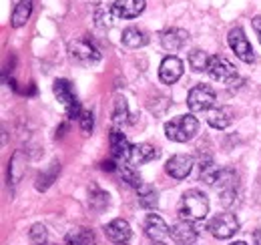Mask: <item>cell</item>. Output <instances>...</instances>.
<instances>
[{
    "label": "cell",
    "instance_id": "6da1fadb",
    "mask_svg": "<svg viewBox=\"0 0 261 245\" xmlns=\"http://www.w3.org/2000/svg\"><path fill=\"white\" fill-rule=\"evenodd\" d=\"M209 213V199L203 191L199 189H189L183 193L181 203H179V217L181 221H203Z\"/></svg>",
    "mask_w": 261,
    "mask_h": 245
},
{
    "label": "cell",
    "instance_id": "7a4b0ae2",
    "mask_svg": "<svg viewBox=\"0 0 261 245\" xmlns=\"http://www.w3.org/2000/svg\"><path fill=\"white\" fill-rule=\"evenodd\" d=\"M197 133H199V121L193 115H181L165 122V135L169 141H175V143H187Z\"/></svg>",
    "mask_w": 261,
    "mask_h": 245
},
{
    "label": "cell",
    "instance_id": "3957f363",
    "mask_svg": "<svg viewBox=\"0 0 261 245\" xmlns=\"http://www.w3.org/2000/svg\"><path fill=\"white\" fill-rule=\"evenodd\" d=\"M68 57L72 62L81 64V66H95L100 61V53L98 48L87 38H76L68 42Z\"/></svg>",
    "mask_w": 261,
    "mask_h": 245
},
{
    "label": "cell",
    "instance_id": "277c9868",
    "mask_svg": "<svg viewBox=\"0 0 261 245\" xmlns=\"http://www.w3.org/2000/svg\"><path fill=\"white\" fill-rule=\"evenodd\" d=\"M215 189L221 193V203H223L225 207L235 205V201H237V197H239V177H237V171L231 169V167L221 169L219 179H217V183H215Z\"/></svg>",
    "mask_w": 261,
    "mask_h": 245
},
{
    "label": "cell",
    "instance_id": "5b68a950",
    "mask_svg": "<svg viewBox=\"0 0 261 245\" xmlns=\"http://www.w3.org/2000/svg\"><path fill=\"white\" fill-rule=\"evenodd\" d=\"M53 91H55V96L59 99V103L65 107L68 119H79L81 113H83V109H81V103H79L76 94L72 91L70 83L66 79H57L55 85H53Z\"/></svg>",
    "mask_w": 261,
    "mask_h": 245
},
{
    "label": "cell",
    "instance_id": "8992f818",
    "mask_svg": "<svg viewBox=\"0 0 261 245\" xmlns=\"http://www.w3.org/2000/svg\"><path fill=\"white\" fill-rule=\"evenodd\" d=\"M207 231L217 239H229L239 231V221L233 213H219L207 223Z\"/></svg>",
    "mask_w": 261,
    "mask_h": 245
},
{
    "label": "cell",
    "instance_id": "52a82bcc",
    "mask_svg": "<svg viewBox=\"0 0 261 245\" xmlns=\"http://www.w3.org/2000/svg\"><path fill=\"white\" fill-rule=\"evenodd\" d=\"M227 42H229V46H231V51L235 53V57H237L239 61H243V62L255 61L253 46H251V42L247 40V36H245V32H243L241 27H235V29L229 31Z\"/></svg>",
    "mask_w": 261,
    "mask_h": 245
},
{
    "label": "cell",
    "instance_id": "ba28073f",
    "mask_svg": "<svg viewBox=\"0 0 261 245\" xmlns=\"http://www.w3.org/2000/svg\"><path fill=\"white\" fill-rule=\"evenodd\" d=\"M207 72H209L211 79H215V81H219V83H225V85H233V83L239 79L235 66H233L225 57H219V55H215V57L209 59Z\"/></svg>",
    "mask_w": 261,
    "mask_h": 245
},
{
    "label": "cell",
    "instance_id": "9c48e42d",
    "mask_svg": "<svg viewBox=\"0 0 261 245\" xmlns=\"http://www.w3.org/2000/svg\"><path fill=\"white\" fill-rule=\"evenodd\" d=\"M187 105L193 113L209 111L215 105V91L209 85H197L187 94Z\"/></svg>",
    "mask_w": 261,
    "mask_h": 245
},
{
    "label": "cell",
    "instance_id": "30bf717a",
    "mask_svg": "<svg viewBox=\"0 0 261 245\" xmlns=\"http://www.w3.org/2000/svg\"><path fill=\"white\" fill-rule=\"evenodd\" d=\"M193 157L191 155H185V153H177L173 155L167 163H165V171L167 175H171L173 179H185L189 177V173L193 171Z\"/></svg>",
    "mask_w": 261,
    "mask_h": 245
},
{
    "label": "cell",
    "instance_id": "8fae6325",
    "mask_svg": "<svg viewBox=\"0 0 261 245\" xmlns=\"http://www.w3.org/2000/svg\"><path fill=\"white\" fill-rule=\"evenodd\" d=\"M105 235L111 243L115 245H129L130 237H133V231H130V225L125 219H113L111 223L105 225Z\"/></svg>",
    "mask_w": 261,
    "mask_h": 245
},
{
    "label": "cell",
    "instance_id": "7c38bea8",
    "mask_svg": "<svg viewBox=\"0 0 261 245\" xmlns=\"http://www.w3.org/2000/svg\"><path fill=\"white\" fill-rule=\"evenodd\" d=\"M199 225L191 221H179L171 227V239L177 245H191L199 239Z\"/></svg>",
    "mask_w": 261,
    "mask_h": 245
},
{
    "label": "cell",
    "instance_id": "4fadbf2b",
    "mask_svg": "<svg viewBox=\"0 0 261 245\" xmlns=\"http://www.w3.org/2000/svg\"><path fill=\"white\" fill-rule=\"evenodd\" d=\"M183 77V61L179 57H165L159 66V79L165 85H173Z\"/></svg>",
    "mask_w": 261,
    "mask_h": 245
},
{
    "label": "cell",
    "instance_id": "5bb4252c",
    "mask_svg": "<svg viewBox=\"0 0 261 245\" xmlns=\"http://www.w3.org/2000/svg\"><path fill=\"white\" fill-rule=\"evenodd\" d=\"M143 227H145V235H147L151 241H163L167 235H171V227L165 223L163 217L157 213L147 215Z\"/></svg>",
    "mask_w": 261,
    "mask_h": 245
},
{
    "label": "cell",
    "instance_id": "9a60e30c",
    "mask_svg": "<svg viewBox=\"0 0 261 245\" xmlns=\"http://www.w3.org/2000/svg\"><path fill=\"white\" fill-rule=\"evenodd\" d=\"M111 153H113V159L117 163H129V155H130V145L127 141V137L119 131V129H113L111 131Z\"/></svg>",
    "mask_w": 261,
    "mask_h": 245
},
{
    "label": "cell",
    "instance_id": "2e32d148",
    "mask_svg": "<svg viewBox=\"0 0 261 245\" xmlns=\"http://www.w3.org/2000/svg\"><path fill=\"white\" fill-rule=\"evenodd\" d=\"M161 151L149 143H139V145H133L130 147L129 155V165H145V163H151L155 159H159Z\"/></svg>",
    "mask_w": 261,
    "mask_h": 245
},
{
    "label": "cell",
    "instance_id": "e0dca14e",
    "mask_svg": "<svg viewBox=\"0 0 261 245\" xmlns=\"http://www.w3.org/2000/svg\"><path fill=\"white\" fill-rule=\"evenodd\" d=\"M145 0H115L113 12L117 18H137L145 10Z\"/></svg>",
    "mask_w": 261,
    "mask_h": 245
},
{
    "label": "cell",
    "instance_id": "ac0fdd59",
    "mask_svg": "<svg viewBox=\"0 0 261 245\" xmlns=\"http://www.w3.org/2000/svg\"><path fill=\"white\" fill-rule=\"evenodd\" d=\"M189 40V32L183 31V29H167L161 34V44H163L165 51L169 53H175V51H181Z\"/></svg>",
    "mask_w": 261,
    "mask_h": 245
},
{
    "label": "cell",
    "instance_id": "d6986e66",
    "mask_svg": "<svg viewBox=\"0 0 261 245\" xmlns=\"http://www.w3.org/2000/svg\"><path fill=\"white\" fill-rule=\"evenodd\" d=\"M66 245H97V235L89 227H74L66 233Z\"/></svg>",
    "mask_w": 261,
    "mask_h": 245
},
{
    "label": "cell",
    "instance_id": "ffe728a7",
    "mask_svg": "<svg viewBox=\"0 0 261 245\" xmlns=\"http://www.w3.org/2000/svg\"><path fill=\"white\" fill-rule=\"evenodd\" d=\"M233 119H235V111H233L231 107H219V109L211 111L209 117H207L209 125H211L213 129H219V131L227 129L229 125L233 122Z\"/></svg>",
    "mask_w": 261,
    "mask_h": 245
},
{
    "label": "cell",
    "instance_id": "44dd1931",
    "mask_svg": "<svg viewBox=\"0 0 261 245\" xmlns=\"http://www.w3.org/2000/svg\"><path fill=\"white\" fill-rule=\"evenodd\" d=\"M137 199H139V205L143 209H149V211L157 209V205H159V193H157V189L153 185H141L137 189Z\"/></svg>",
    "mask_w": 261,
    "mask_h": 245
},
{
    "label": "cell",
    "instance_id": "7402d4cb",
    "mask_svg": "<svg viewBox=\"0 0 261 245\" xmlns=\"http://www.w3.org/2000/svg\"><path fill=\"white\" fill-rule=\"evenodd\" d=\"M219 173H221V169L213 163V159H203L201 161V165H199V179L203 183L215 187L217 179H219Z\"/></svg>",
    "mask_w": 261,
    "mask_h": 245
},
{
    "label": "cell",
    "instance_id": "603a6c76",
    "mask_svg": "<svg viewBox=\"0 0 261 245\" xmlns=\"http://www.w3.org/2000/svg\"><path fill=\"white\" fill-rule=\"evenodd\" d=\"M121 40H123V44L129 46V48H141V46H145V44L149 42L147 34L141 31V29H137V27L125 29L123 34H121Z\"/></svg>",
    "mask_w": 261,
    "mask_h": 245
},
{
    "label": "cell",
    "instance_id": "cb8c5ba5",
    "mask_svg": "<svg viewBox=\"0 0 261 245\" xmlns=\"http://www.w3.org/2000/svg\"><path fill=\"white\" fill-rule=\"evenodd\" d=\"M31 12H33V0H20V2L16 4L14 12H12L10 24H12L14 29L24 27V24H27V20H29V16H31Z\"/></svg>",
    "mask_w": 261,
    "mask_h": 245
},
{
    "label": "cell",
    "instance_id": "d4e9b609",
    "mask_svg": "<svg viewBox=\"0 0 261 245\" xmlns=\"http://www.w3.org/2000/svg\"><path fill=\"white\" fill-rule=\"evenodd\" d=\"M117 173L121 175V179H123L125 183H129L130 187H135V189H139V187L143 185L141 177H139V173L133 169V165H129V163H119Z\"/></svg>",
    "mask_w": 261,
    "mask_h": 245
},
{
    "label": "cell",
    "instance_id": "484cf974",
    "mask_svg": "<svg viewBox=\"0 0 261 245\" xmlns=\"http://www.w3.org/2000/svg\"><path fill=\"white\" fill-rule=\"evenodd\" d=\"M209 55L205 53V51H201V48H195V51H191L189 53V66L195 70V72H201V70H207V66H209Z\"/></svg>",
    "mask_w": 261,
    "mask_h": 245
},
{
    "label": "cell",
    "instance_id": "4316f807",
    "mask_svg": "<svg viewBox=\"0 0 261 245\" xmlns=\"http://www.w3.org/2000/svg\"><path fill=\"white\" fill-rule=\"evenodd\" d=\"M89 205H91V209H95V211H102L107 205H109V193H105V191H100V189H93L91 191V197H89Z\"/></svg>",
    "mask_w": 261,
    "mask_h": 245
},
{
    "label": "cell",
    "instance_id": "83f0119b",
    "mask_svg": "<svg viewBox=\"0 0 261 245\" xmlns=\"http://www.w3.org/2000/svg\"><path fill=\"white\" fill-rule=\"evenodd\" d=\"M113 119L117 125H125L129 121V109H127V101L125 99H117L115 101V111H113Z\"/></svg>",
    "mask_w": 261,
    "mask_h": 245
},
{
    "label": "cell",
    "instance_id": "f1b7e54d",
    "mask_svg": "<svg viewBox=\"0 0 261 245\" xmlns=\"http://www.w3.org/2000/svg\"><path fill=\"white\" fill-rule=\"evenodd\" d=\"M46 239H48V231H46V227H44L42 223L33 225V229H31V241H33L34 245H44L46 243Z\"/></svg>",
    "mask_w": 261,
    "mask_h": 245
},
{
    "label": "cell",
    "instance_id": "f546056e",
    "mask_svg": "<svg viewBox=\"0 0 261 245\" xmlns=\"http://www.w3.org/2000/svg\"><path fill=\"white\" fill-rule=\"evenodd\" d=\"M57 169H59V165L55 163V169H53L50 173H40V175H38V179H36V189H38V191L48 189V185L53 183V179L57 177Z\"/></svg>",
    "mask_w": 261,
    "mask_h": 245
},
{
    "label": "cell",
    "instance_id": "4dcf8cb0",
    "mask_svg": "<svg viewBox=\"0 0 261 245\" xmlns=\"http://www.w3.org/2000/svg\"><path fill=\"white\" fill-rule=\"evenodd\" d=\"M79 122H81V129H83L85 133H91V131H93V113L83 111L81 117H79Z\"/></svg>",
    "mask_w": 261,
    "mask_h": 245
},
{
    "label": "cell",
    "instance_id": "1f68e13d",
    "mask_svg": "<svg viewBox=\"0 0 261 245\" xmlns=\"http://www.w3.org/2000/svg\"><path fill=\"white\" fill-rule=\"evenodd\" d=\"M251 24H253V31H255V34L259 36V42H261V16H255Z\"/></svg>",
    "mask_w": 261,
    "mask_h": 245
},
{
    "label": "cell",
    "instance_id": "d6a6232c",
    "mask_svg": "<svg viewBox=\"0 0 261 245\" xmlns=\"http://www.w3.org/2000/svg\"><path fill=\"white\" fill-rule=\"evenodd\" d=\"M253 245H261V227L255 229V233H253Z\"/></svg>",
    "mask_w": 261,
    "mask_h": 245
},
{
    "label": "cell",
    "instance_id": "836d02e7",
    "mask_svg": "<svg viewBox=\"0 0 261 245\" xmlns=\"http://www.w3.org/2000/svg\"><path fill=\"white\" fill-rule=\"evenodd\" d=\"M231 245H247V243H245V241H233Z\"/></svg>",
    "mask_w": 261,
    "mask_h": 245
},
{
    "label": "cell",
    "instance_id": "e575fe53",
    "mask_svg": "<svg viewBox=\"0 0 261 245\" xmlns=\"http://www.w3.org/2000/svg\"><path fill=\"white\" fill-rule=\"evenodd\" d=\"M151 245H165L163 241H151Z\"/></svg>",
    "mask_w": 261,
    "mask_h": 245
},
{
    "label": "cell",
    "instance_id": "d590c367",
    "mask_svg": "<svg viewBox=\"0 0 261 245\" xmlns=\"http://www.w3.org/2000/svg\"><path fill=\"white\" fill-rule=\"evenodd\" d=\"M191 245H193V243H191Z\"/></svg>",
    "mask_w": 261,
    "mask_h": 245
}]
</instances>
